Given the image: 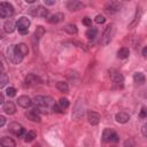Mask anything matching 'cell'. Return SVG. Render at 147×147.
<instances>
[{
  "label": "cell",
  "mask_w": 147,
  "mask_h": 147,
  "mask_svg": "<svg viewBox=\"0 0 147 147\" xmlns=\"http://www.w3.org/2000/svg\"><path fill=\"white\" fill-rule=\"evenodd\" d=\"M28 53H29V48L23 42L17 45H11L7 48V57L14 64H18Z\"/></svg>",
  "instance_id": "cell-1"
},
{
  "label": "cell",
  "mask_w": 147,
  "mask_h": 147,
  "mask_svg": "<svg viewBox=\"0 0 147 147\" xmlns=\"http://www.w3.org/2000/svg\"><path fill=\"white\" fill-rule=\"evenodd\" d=\"M33 105L36 106V108L38 110H48V109H53L55 101L52 96L48 95H37L33 99Z\"/></svg>",
  "instance_id": "cell-2"
},
{
  "label": "cell",
  "mask_w": 147,
  "mask_h": 147,
  "mask_svg": "<svg viewBox=\"0 0 147 147\" xmlns=\"http://www.w3.org/2000/svg\"><path fill=\"white\" fill-rule=\"evenodd\" d=\"M109 77H110V80H111V84L115 88H122L123 85H124V77L123 75L116 70V69H111L109 71Z\"/></svg>",
  "instance_id": "cell-3"
},
{
  "label": "cell",
  "mask_w": 147,
  "mask_h": 147,
  "mask_svg": "<svg viewBox=\"0 0 147 147\" xmlns=\"http://www.w3.org/2000/svg\"><path fill=\"white\" fill-rule=\"evenodd\" d=\"M102 140L105 142H117L119 140V137L113 129H105L102 133Z\"/></svg>",
  "instance_id": "cell-4"
},
{
  "label": "cell",
  "mask_w": 147,
  "mask_h": 147,
  "mask_svg": "<svg viewBox=\"0 0 147 147\" xmlns=\"http://www.w3.org/2000/svg\"><path fill=\"white\" fill-rule=\"evenodd\" d=\"M13 14H14V7L9 2L2 1L0 3V16H1V18H8V17L13 16Z\"/></svg>",
  "instance_id": "cell-5"
},
{
  "label": "cell",
  "mask_w": 147,
  "mask_h": 147,
  "mask_svg": "<svg viewBox=\"0 0 147 147\" xmlns=\"http://www.w3.org/2000/svg\"><path fill=\"white\" fill-rule=\"evenodd\" d=\"M30 24H31L30 20H29L28 17L23 16V17H21V18L16 22V28H17V30H18V32H20L21 34H26L28 31H29Z\"/></svg>",
  "instance_id": "cell-6"
},
{
  "label": "cell",
  "mask_w": 147,
  "mask_h": 147,
  "mask_svg": "<svg viewBox=\"0 0 147 147\" xmlns=\"http://www.w3.org/2000/svg\"><path fill=\"white\" fill-rule=\"evenodd\" d=\"M8 130H9V132H11L13 134H15V136H17V137H22L23 134L26 133L25 130H24V127H23L20 123H16V122L10 123L9 126H8Z\"/></svg>",
  "instance_id": "cell-7"
},
{
  "label": "cell",
  "mask_w": 147,
  "mask_h": 147,
  "mask_svg": "<svg viewBox=\"0 0 147 147\" xmlns=\"http://www.w3.org/2000/svg\"><path fill=\"white\" fill-rule=\"evenodd\" d=\"M122 7V3L118 2V1H110V2H107L105 5V10L109 14H113V13H116L121 9Z\"/></svg>",
  "instance_id": "cell-8"
},
{
  "label": "cell",
  "mask_w": 147,
  "mask_h": 147,
  "mask_svg": "<svg viewBox=\"0 0 147 147\" xmlns=\"http://www.w3.org/2000/svg\"><path fill=\"white\" fill-rule=\"evenodd\" d=\"M31 15L38 16V17H47L48 16V9L42 6H37L31 9Z\"/></svg>",
  "instance_id": "cell-9"
},
{
  "label": "cell",
  "mask_w": 147,
  "mask_h": 147,
  "mask_svg": "<svg viewBox=\"0 0 147 147\" xmlns=\"http://www.w3.org/2000/svg\"><path fill=\"white\" fill-rule=\"evenodd\" d=\"M114 31H115V29H114V25L113 24H109L106 28V30L103 32V44L105 45H107V44L110 42V40H111L113 36H114Z\"/></svg>",
  "instance_id": "cell-10"
},
{
  "label": "cell",
  "mask_w": 147,
  "mask_h": 147,
  "mask_svg": "<svg viewBox=\"0 0 147 147\" xmlns=\"http://www.w3.org/2000/svg\"><path fill=\"white\" fill-rule=\"evenodd\" d=\"M40 83H41L40 78H39L38 76L33 75V74H29V75L25 77V84H26L28 86H36V85H38V84H40Z\"/></svg>",
  "instance_id": "cell-11"
},
{
  "label": "cell",
  "mask_w": 147,
  "mask_h": 147,
  "mask_svg": "<svg viewBox=\"0 0 147 147\" xmlns=\"http://www.w3.org/2000/svg\"><path fill=\"white\" fill-rule=\"evenodd\" d=\"M32 103H33V101H32L28 95H21V96H18V99H17V105L21 106L22 108H28V107H30Z\"/></svg>",
  "instance_id": "cell-12"
},
{
  "label": "cell",
  "mask_w": 147,
  "mask_h": 147,
  "mask_svg": "<svg viewBox=\"0 0 147 147\" xmlns=\"http://www.w3.org/2000/svg\"><path fill=\"white\" fill-rule=\"evenodd\" d=\"M25 116L28 117V119L32 121V122H40V116H39V113H38V109L37 108H33V109H30L25 113Z\"/></svg>",
  "instance_id": "cell-13"
},
{
  "label": "cell",
  "mask_w": 147,
  "mask_h": 147,
  "mask_svg": "<svg viewBox=\"0 0 147 147\" xmlns=\"http://www.w3.org/2000/svg\"><path fill=\"white\" fill-rule=\"evenodd\" d=\"M2 110H3L6 114H8V115H13V114L16 111V107H15L14 102L7 101V102H3V105H2Z\"/></svg>",
  "instance_id": "cell-14"
},
{
  "label": "cell",
  "mask_w": 147,
  "mask_h": 147,
  "mask_svg": "<svg viewBox=\"0 0 147 147\" xmlns=\"http://www.w3.org/2000/svg\"><path fill=\"white\" fill-rule=\"evenodd\" d=\"M87 119H88V123H90V124L96 125V124H99L101 117H100V115H99L98 113H95V111H88V114H87Z\"/></svg>",
  "instance_id": "cell-15"
},
{
  "label": "cell",
  "mask_w": 147,
  "mask_h": 147,
  "mask_svg": "<svg viewBox=\"0 0 147 147\" xmlns=\"http://www.w3.org/2000/svg\"><path fill=\"white\" fill-rule=\"evenodd\" d=\"M83 7H84V3L80 2V1L74 0V1H68V2H67V8H68L69 10H71V11H74V10H79V9H82Z\"/></svg>",
  "instance_id": "cell-16"
},
{
  "label": "cell",
  "mask_w": 147,
  "mask_h": 147,
  "mask_svg": "<svg viewBox=\"0 0 147 147\" xmlns=\"http://www.w3.org/2000/svg\"><path fill=\"white\" fill-rule=\"evenodd\" d=\"M0 145L1 147H16L15 140L9 137H2L0 140Z\"/></svg>",
  "instance_id": "cell-17"
},
{
  "label": "cell",
  "mask_w": 147,
  "mask_h": 147,
  "mask_svg": "<svg viewBox=\"0 0 147 147\" xmlns=\"http://www.w3.org/2000/svg\"><path fill=\"white\" fill-rule=\"evenodd\" d=\"M63 18H64V15H63L62 13H56V14L51 15L47 21H48L51 24H56V23H60Z\"/></svg>",
  "instance_id": "cell-18"
},
{
  "label": "cell",
  "mask_w": 147,
  "mask_h": 147,
  "mask_svg": "<svg viewBox=\"0 0 147 147\" xmlns=\"http://www.w3.org/2000/svg\"><path fill=\"white\" fill-rule=\"evenodd\" d=\"M115 118H116V121H117L118 123H121V124H124V123L129 122V119H130V116H129V114H126V113H123V111H121V113L116 114Z\"/></svg>",
  "instance_id": "cell-19"
},
{
  "label": "cell",
  "mask_w": 147,
  "mask_h": 147,
  "mask_svg": "<svg viewBox=\"0 0 147 147\" xmlns=\"http://www.w3.org/2000/svg\"><path fill=\"white\" fill-rule=\"evenodd\" d=\"M3 28H5V31H6L7 33H11V32L15 30L16 24H15V22H14L13 20H8V21H6V22H5Z\"/></svg>",
  "instance_id": "cell-20"
},
{
  "label": "cell",
  "mask_w": 147,
  "mask_h": 147,
  "mask_svg": "<svg viewBox=\"0 0 147 147\" xmlns=\"http://www.w3.org/2000/svg\"><path fill=\"white\" fill-rule=\"evenodd\" d=\"M133 80H134V83H137V84H142V83H145L146 77H145V75H144L142 72H136V74L133 75Z\"/></svg>",
  "instance_id": "cell-21"
},
{
  "label": "cell",
  "mask_w": 147,
  "mask_h": 147,
  "mask_svg": "<svg viewBox=\"0 0 147 147\" xmlns=\"http://www.w3.org/2000/svg\"><path fill=\"white\" fill-rule=\"evenodd\" d=\"M129 54H130V51L126 47H122L117 51V56L119 59H126V57H129Z\"/></svg>",
  "instance_id": "cell-22"
},
{
  "label": "cell",
  "mask_w": 147,
  "mask_h": 147,
  "mask_svg": "<svg viewBox=\"0 0 147 147\" xmlns=\"http://www.w3.org/2000/svg\"><path fill=\"white\" fill-rule=\"evenodd\" d=\"M56 88L62 93H68V91H69V86L65 82H57L56 83Z\"/></svg>",
  "instance_id": "cell-23"
},
{
  "label": "cell",
  "mask_w": 147,
  "mask_h": 147,
  "mask_svg": "<svg viewBox=\"0 0 147 147\" xmlns=\"http://www.w3.org/2000/svg\"><path fill=\"white\" fill-rule=\"evenodd\" d=\"M64 31L70 33V34H76L77 33V26L75 24H67L64 26Z\"/></svg>",
  "instance_id": "cell-24"
},
{
  "label": "cell",
  "mask_w": 147,
  "mask_h": 147,
  "mask_svg": "<svg viewBox=\"0 0 147 147\" xmlns=\"http://www.w3.org/2000/svg\"><path fill=\"white\" fill-rule=\"evenodd\" d=\"M36 137H37V133H36L34 131H28V132L24 134V140H25L26 142H30V141H32Z\"/></svg>",
  "instance_id": "cell-25"
},
{
  "label": "cell",
  "mask_w": 147,
  "mask_h": 147,
  "mask_svg": "<svg viewBox=\"0 0 147 147\" xmlns=\"http://www.w3.org/2000/svg\"><path fill=\"white\" fill-rule=\"evenodd\" d=\"M96 34H98V30H96L95 28H90V29L86 31V37H87L88 39H94V38L96 37Z\"/></svg>",
  "instance_id": "cell-26"
},
{
  "label": "cell",
  "mask_w": 147,
  "mask_h": 147,
  "mask_svg": "<svg viewBox=\"0 0 147 147\" xmlns=\"http://www.w3.org/2000/svg\"><path fill=\"white\" fill-rule=\"evenodd\" d=\"M59 106L61 107L62 110L65 109V108H68V107H69V101H68V99H65V98H61L60 101H59Z\"/></svg>",
  "instance_id": "cell-27"
},
{
  "label": "cell",
  "mask_w": 147,
  "mask_h": 147,
  "mask_svg": "<svg viewBox=\"0 0 147 147\" xmlns=\"http://www.w3.org/2000/svg\"><path fill=\"white\" fill-rule=\"evenodd\" d=\"M8 83V77L5 72L1 74V77H0V87H3L6 84Z\"/></svg>",
  "instance_id": "cell-28"
},
{
  "label": "cell",
  "mask_w": 147,
  "mask_h": 147,
  "mask_svg": "<svg viewBox=\"0 0 147 147\" xmlns=\"http://www.w3.org/2000/svg\"><path fill=\"white\" fill-rule=\"evenodd\" d=\"M6 94H7L9 98H13V96L16 95V90H15L14 87H8V88L6 90Z\"/></svg>",
  "instance_id": "cell-29"
},
{
  "label": "cell",
  "mask_w": 147,
  "mask_h": 147,
  "mask_svg": "<svg viewBox=\"0 0 147 147\" xmlns=\"http://www.w3.org/2000/svg\"><path fill=\"white\" fill-rule=\"evenodd\" d=\"M98 24H103L105 22H106V18L102 16V15H96V17H95V20H94Z\"/></svg>",
  "instance_id": "cell-30"
},
{
  "label": "cell",
  "mask_w": 147,
  "mask_h": 147,
  "mask_svg": "<svg viewBox=\"0 0 147 147\" xmlns=\"http://www.w3.org/2000/svg\"><path fill=\"white\" fill-rule=\"evenodd\" d=\"M82 22H83V24L86 25V26H91V25H92V20H91L90 17H84Z\"/></svg>",
  "instance_id": "cell-31"
},
{
  "label": "cell",
  "mask_w": 147,
  "mask_h": 147,
  "mask_svg": "<svg viewBox=\"0 0 147 147\" xmlns=\"http://www.w3.org/2000/svg\"><path fill=\"white\" fill-rule=\"evenodd\" d=\"M140 117H141V118L147 117V108H146V107H142V108H141V110H140Z\"/></svg>",
  "instance_id": "cell-32"
},
{
  "label": "cell",
  "mask_w": 147,
  "mask_h": 147,
  "mask_svg": "<svg viewBox=\"0 0 147 147\" xmlns=\"http://www.w3.org/2000/svg\"><path fill=\"white\" fill-rule=\"evenodd\" d=\"M141 133H142L144 137L147 138V123H145V124L141 126Z\"/></svg>",
  "instance_id": "cell-33"
},
{
  "label": "cell",
  "mask_w": 147,
  "mask_h": 147,
  "mask_svg": "<svg viewBox=\"0 0 147 147\" xmlns=\"http://www.w3.org/2000/svg\"><path fill=\"white\" fill-rule=\"evenodd\" d=\"M5 117L3 116H0V126H3L5 125Z\"/></svg>",
  "instance_id": "cell-34"
},
{
  "label": "cell",
  "mask_w": 147,
  "mask_h": 147,
  "mask_svg": "<svg viewBox=\"0 0 147 147\" xmlns=\"http://www.w3.org/2000/svg\"><path fill=\"white\" fill-rule=\"evenodd\" d=\"M142 55H144V57H147V46H145L142 48Z\"/></svg>",
  "instance_id": "cell-35"
},
{
  "label": "cell",
  "mask_w": 147,
  "mask_h": 147,
  "mask_svg": "<svg viewBox=\"0 0 147 147\" xmlns=\"http://www.w3.org/2000/svg\"><path fill=\"white\" fill-rule=\"evenodd\" d=\"M45 5H48V6H53V5H55V1H47V0H45Z\"/></svg>",
  "instance_id": "cell-36"
},
{
  "label": "cell",
  "mask_w": 147,
  "mask_h": 147,
  "mask_svg": "<svg viewBox=\"0 0 147 147\" xmlns=\"http://www.w3.org/2000/svg\"><path fill=\"white\" fill-rule=\"evenodd\" d=\"M0 103H2V105H3V94H2V93L0 94Z\"/></svg>",
  "instance_id": "cell-37"
},
{
  "label": "cell",
  "mask_w": 147,
  "mask_h": 147,
  "mask_svg": "<svg viewBox=\"0 0 147 147\" xmlns=\"http://www.w3.org/2000/svg\"><path fill=\"white\" fill-rule=\"evenodd\" d=\"M26 2H29V3H32V2H34V0H25Z\"/></svg>",
  "instance_id": "cell-38"
},
{
  "label": "cell",
  "mask_w": 147,
  "mask_h": 147,
  "mask_svg": "<svg viewBox=\"0 0 147 147\" xmlns=\"http://www.w3.org/2000/svg\"><path fill=\"white\" fill-rule=\"evenodd\" d=\"M32 147H40V145H38V144H37V145H34V146H32Z\"/></svg>",
  "instance_id": "cell-39"
}]
</instances>
